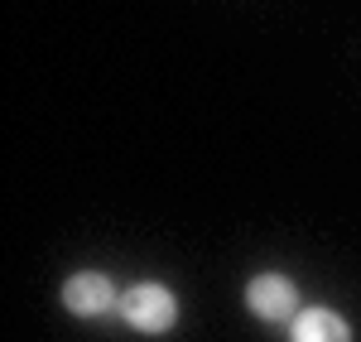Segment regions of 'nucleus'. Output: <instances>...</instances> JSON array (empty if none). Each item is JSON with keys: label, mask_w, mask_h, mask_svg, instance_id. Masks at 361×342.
<instances>
[{"label": "nucleus", "mask_w": 361, "mask_h": 342, "mask_svg": "<svg viewBox=\"0 0 361 342\" xmlns=\"http://www.w3.org/2000/svg\"><path fill=\"white\" fill-rule=\"evenodd\" d=\"M121 318H126L135 333H169V328L178 323V299H173L169 285L145 280V285H130L121 294Z\"/></svg>", "instance_id": "nucleus-1"}, {"label": "nucleus", "mask_w": 361, "mask_h": 342, "mask_svg": "<svg viewBox=\"0 0 361 342\" xmlns=\"http://www.w3.org/2000/svg\"><path fill=\"white\" fill-rule=\"evenodd\" d=\"M289 338L294 342H352V323L328 304H313V309H299Z\"/></svg>", "instance_id": "nucleus-4"}, {"label": "nucleus", "mask_w": 361, "mask_h": 342, "mask_svg": "<svg viewBox=\"0 0 361 342\" xmlns=\"http://www.w3.org/2000/svg\"><path fill=\"white\" fill-rule=\"evenodd\" d=\"M246 309L260 323H294L299 318V285L289 275L265 270V275H255L246 285Z\"/></svg>", "instance_id": "nucleus-2"}, {"label": "nucleus", "mask_w": 361, "mask_h": 342, "mask_svg": "<svg viewBox=\"0 0 361 342\" xmlns=\"http://www.w3.org/2000/svg\"><path fill=\"white\" fill-rule=\"evenodd\" d=\"M116 304H121V294H116L111 275H102V270H78V275L63 280V309L68 314L106 318V314H116Z\"/></svg>", "instance_id": "nucleus-3"}]
</instances>
